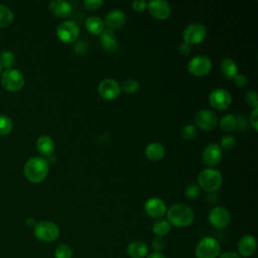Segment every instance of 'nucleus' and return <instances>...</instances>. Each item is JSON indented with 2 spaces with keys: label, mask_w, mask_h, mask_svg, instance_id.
Returning a JSON list of instances; mask_svg holds the SVG:
<instances>
[{
  "label": "nucleus",
  "mask_w": 258,
  "mask_h": 258,
  "mask_svg": "<svg viewBox=\"0 0 258 258\" xmlns=\"http://www.w3.org/2000/svg\"><path fill=\"white\" fill-rule=\"evenodd\" d=\"M49 170V164L47 160L40 156H34L29 158L23 168L25 177L31 182H40L42 181Z\"/></svg>",
  "instance_id": "obj_1"
},
{
  "label": "nucleus",
  "mask_w": 258,
  "mask_h": 258,
  "mask_svg": "<svg viewBox=\"0 0 258 258\" xmlns=\"http://www.w3.org/2000/svg\"><path fill=\"white\" fill-rule=\"evenodd\" d=\"M167 221L169 224L183 228L189 226L195 219L194 211L184 204H174L166 211Z\"/></svg>",
  "instance_id": "obj_2"
},
{
  "label": "nucleus",
  "mask_w": 258,
  "mask_h": 258,
  "mask_svg": "<svg viewBox=\"0 0 258 258\" xmlns=\"http://www.w3.org/2000/svg\"><path fill=\"white\" fill-rule=\"evenodd\" d=\"M223 178L221 172L213 167H207L200 171L198 175V184L201 188L213 192L222 185Z\"/></svg>",
  "instance_id": "obj_3"
},
{
  "label": "nucleus",
  "mask_w": 258,
  "mask_h": 258,
  "mask_svg": "<svg viewBox=\"0 0 258 258\" xmlns=\"http://www.w3.org/2000/svg\"><path fill=\"white\" fill-rule=\"evenodd\" d=\"M34 235L41 242H52L59 236V228L50 221H40L34 226Z\"/></svg>",
  "instance_id": "obj_4"
},
{
  "label": "nucleus",
  "mask_w": 258,
  "mask_h": 258,
  "mask_svg": "<svg viewBox=\"0 0 258 258\" xmlns=\"http://www.w3.org/2000/svg\"><path fill=\"white\" fill-rule=\"evenodd\" d=\"M221 246L217 239L205 237L198 243L195 253L197 258H217L220 255Z\"/></svg>",
  "instance_id": "obj_5"
},
{
  "label": "nucleus",
  "mask_w": 258,
  "mask_h": 258,
  "mask_svg": "<svg viewBox=\"0 0 258 258\" xmlns=\"http://www.w3.org/2000/svg\"><path fill=\"white\" fill-rule=\"evenodd\" d=\"M1 84L3 88L9 92H18L24 87L25 79L18 70L9 69L2 74Z\"/></svg>",
  "instance_id": "obj_6"
},
{
  "label": "nucleus",
  "mask_w": 258,
  "mask_h": 258,
  "mask_svg": "<svg viewBox=\"0 0 258 258\" xmlns=\"http://www.w3.org/2000/svg\"><path fill=\"white\" fill-rule=\"evenodd\" d=\"M207 35V29L204 24L199 22L189 23L182 32L183 41L189 45L202 42Z\"/></svg>",
  "instance_id": "obj_7"
},
{
  "label": "nucleus",
  "mask_w": 258,
  "mask_h": 258,
  "mask_svg": "<svg viewBox=\"0 0 258 258\" xmlns=\"http://www.w3.org/2000/svg\"><path fill=\"white\" fill-rule=\"evenodd\" d=\"M212 60L210 57L204 54H199L190 58L187 63L188 72L197 77H202L210 73L212 70Z\"/></svg>",
  "instance_id": "obj_8"
},
{
  "label": "nucleus",
  "mask_w": 258,
  "mask_h": 258,
  "mask_svg": "<svg viewBox=\"0 0 258 258\" xmlns=\"http://www.w3.org/2000/svg\"><path fill=\"white\" fill-rule=\"evenodd\" d=\"M210 224L216 229H224L231 222V214L228 209L222 206L213 208L208 216Z\"/></svg>",
  "instance_id": "obj_9"
},
{
  "label": "nucleus",
  "mask_w": 258,
  "mask_h": 258,
  "mask_svg": "<svg viewBox=\"0 0 258 258\" xmlns=\"http://www.w3.org/2000/svg\"><path fill=\"white\" fill-rule=\"evenodd\" d=\"M80 33L79 26L77 23L71 20H64L56 27V35L63 42L75 41Z\"/></svg>",
  "instance_id": "obj_10"
},
{
  "label": "nucleus",
  "mask_w": 258,
  "mask_h": 258,
  "mask_svg": "<svg viewBox=\"0 0 258 258\" xmlns=\"http://www.w3.org/2000/svg\"><path fill=\"white\" fill-rule=\"evenodd\" d=\"M209 102L214 108L218 110H224L231 105L232 96L226 89L216 88L210 93Z\"/></svg>",
  "instance_id": "obj_11"
},
{
  "label": "nucleus",
  "mask_w": 258,
  "mask_h": 258,
  "mask_svg": "<svg viewBox=\"0 0 258 258\" xmlns=\"http://www.w3.org/2000/svg\"><path fill=\"white\" fill-rule=\"evenodd\" d=\"M98 92L102 98L106 100H114L120 95L121 86L115 79L107 78L100 82Z\"/></svg>",
  "instance_id": "obj_12"
},
{
  "label": "nucleus",
  "mask_w": 258,
  "mask_h": 258,
  "mask_svg": "<svg viewBox=\"0 0 258 258\" xmlns=\"http://www.w3.org/2000/svg\"><path fill=\"white\" fill-rule=\"evenodd\" d=\"M195 123L199 128L203 130H213L218 124V117L213 111L209 109H203L196 114Z\"/></svg>",
  "instance_id": "obj_13"
},
{
  "label": "nucleus",
  "mask_w": 258,
  "mask_h": 258,
  "mask_svg": "<svg viewBox=\"0 0 258 258\" xmlns=\"http://www.w3.org/2000/svg\"><path fill=\"white\" fill-rule=\"evenodd\" d=\"M202 158L205 164L209 166H215L219 164L223 158V151L220 145L216 143L208 144L202 153Z\"/></svg>",
  "instance_id": "obj_14"
},
{
  "label": "nucleus",
  "mask_w": 258,
  "mask_h": 258,
  "mask_svg": "<svg viewBox=\"0 0 258 258\" xmlns=\"http://www.w3.org/2000/svg\"><path fill=\"white\" fill-rule=\"evenodd\" d=\"M144 210L149 217L160 219L166 213V205L161 199L153 197L145 202Z\"/></svg>",
  "instance_id": "obj_15"
},
{
  "label": "nucleus",
  "mask_w": 258,
  "mask_h": 258,
  "mask_svg": "<svg viewBox=\"0 0 258 258\" xmlns=\"http://www.w3.org/2000/svg\"><path fill=\"white\" fill-rule=\"evenodd\" d=\"M150 14L157 19H165L170 15L171 8L166 0H151L147 3Z\"/></svg>",
  "instance_id": "obj_16"
},
{
  "label": "nucleus",
  "mask_w": 258,
  "mask_h": 258,
  "mask_svg": "<svg viewBox=\"0 0 258 258\" xmlns=\"http://www.w3.org/2000/svg\"><path fill=\"white\" fill-rule=\"evenodd\" d=\"M238 255L241 257H249L256 251V239L252 235L242 236L237 244Z\"/></svg>",
  "instance_id": "obj_17"
},
{
  "label": "nucleus",
  "mask_w": 258,
  "mask_h": 258,
  "mask_svg": "<svg viewBox=\"0 0 258 258\" xmlns=\"http://www.w3.org/2000/svg\"><path fill=\"white\" fill-rule=\"evenodd\" d=\"M126 21L125 13L120 9H112L110 10L106 16L104 23L108 26L109 29H118L121 28Z\"/></svg>",
  "instance_id": "obj_18"
},
{
  "label": "nucleus",
  "mask_w": 258,
  "mask_h": 258,
  "mask_svg": "<svg viewBox=\"0 0 258 258\" xmlns=\"http://www.w3.org/2000/svg\"><path fill=\"white\" fill-rule=\"evenodd\" d=\"M49 10L57 17H68L73 11L71 2L64 0H52L49 2Z\"/></svg>",
  "instance_id": "obj_19"
},
{
  "label": "nucleus",
  "mask_w": 258,
  "mask_h": 258,
  "mask_svg": "<svg viewBox=\"0 0 258 258\" xmlns=\"http://www.w3.org/2000/svg\"><path fill=\"white\" fill-rule=\"evenodd\" d=\"M100 41L102 46L107 51L114 52L118 48V40L113 33V30L109 28H104V30L100 33Z\"/></svg>",
  "instance_id": "obj_20"
},
{
  "label": "nucleus",
  "mask_w": 258,
  "mask_h": 258,
  "mask_svg": "<svg viewBox=\"0 0 258 258\" xmlns=\"http://www.w3.org/2000/svg\"><path fill=\"white\" fill-rule=\"evenodd\" d=\"M37 151L43 156H50L54 150V141L48 135H41L36 140Z\"/></svg>",
  "instance_id": "obj_21"
},
{
  "label": "nucleus",
  "mask_w": 258,
  "mask_h": 258,
  "mask_svg": "<svg viewBox=\"0 0 258 258\" xmlns=\"http://www.w3.org/2000/svg\"><path fill=\"white\" fill-rule=\"evenodd\" d=\"M126 252L131 258H143L148 253V246L142 241H133L128 244Z\"/></svg>",
  "instance_id": "obj_22"
},
{
  "label": "nucleus",
  "mask_w": 258,
  "mask_h": 258,
  "mask_svg": "<svg viewBox=\"0 0 258 258\" xmlns=\"http://www.w3.org/2000/svg\"><path fill=\"white\" fill-rule=\"evenodd\" d=\"M165 149L159 142H150L145 147V155L151 161H158L163 158Z\"/></svg>",
  "instance_id": "obj_23"
},
{
  "label": "nucleus",
  "mask_w": 258,
  "mask_h": 258,
  "mask_svg": "<svg viewBox=\"0 0 258 258\" xmlns=\"http://www.w3.org/2000/svg\"><path fill=\"white\" fill-rule=\"evenodd\" d=\"M220 69L222 74L228 79H233L238 74L237 62L231 57H225L220 63Z\"/></svg>",
  "instance_id": "obj_24"
},
{
  "label": "nucleus",
  "mask_w": 258,
  "mask_h": 258,
  "mask_svg": "<svg viewBox=\"0 0 258 258\" xmlns=\"http://www.w3.org/2000/svg\"><path fill=\"white\" fill-rule=\"evenodd\" d=\"M85 24H86V28L92 34H100L105 28L104 20L97 15H92V16L88 17L86 19Z\"/></svg>",
  "instance_id": "obj_25"
},
{
  "label": "nucleus",
  "mask_w": 258,
  "mask_h": 258,
  "mask_svg": "<svg viewBox=\"0 0 258 258\" xmlns=\"http://www.w3.org/2000/svg\"><path fill=\"white\" fill-rule=\"evenodd\" d=\"M169 231H170V224L168 223L167 220L158 219L152 225V232L157 237H164L169 233Z\"/></svg>",
  "instance_id": "obj_26"
},
{
  "label": "nucleus",
  "mask_w": 258,
  "mask_h": 258,
  "mask_svg": "<svg viewBox=\"0 0 258 258\" xmlns=\"http://www.w3.org/2000/svg\"><path fill=\"white\" fill-rule=\"evenodd\" d=\"M237 123H236V116L232 114H227L222 117L220 120V128L224 132H232L236 129Z\"/></svg>",
  "instance_id": "obj_27"
},
{
  "label": "nucleus",
  "mask_w": 258,
  "mask_h": 258,
  "mask_svg": "<svg viewBox=\"0 0 258 258\" xmlns=\"http://www.w3.org/2000/svg\"><path fill=\"white\" fill-rule=\"evenodd\" d=\"M13 22V13L10 8L0 4V27H7Z\"/></svg>",
  "instance_id": "obj_28"
},
{
  "label": "nucleus",
  "mask_w": 258,
  "mask_h": 258,
  "mask_svg": "<svg viewBox=\"0 0 258 258\" xmlns=\"http://www.w3.org/2000/svg\"><path fill=\"white\" fill-rule=\"evenodd\" d=\"M73 249L68 244H60L54 250V258H72Z\"/></svg>",
  "instance_id": "obj_29"
},
{
  "label": "nucleus",
  "mask_w": 258,
  "mask_h": 258,
  "mask_svg": "<svg viewBox=\"0 0 258 258\" xmlns=\"http://www.w3.org/2000/svg\"><path fill=\"white\" fill-rule=\"evenodd\" d=\"M14 61H15V57L12 52L5 50L0 53V64L2 68L4 67L6 70L12 69Z\"/></svg>",
  "instance_id": "obj_30"
},
{
  "label": "nucleus",
  "mask_w": 258,
  "mask_h": 258,
  "mask_svg": "<svg viewBox=\"0 0 258 258\" xmlns=\"http://www.w3.org/2000/svg\"><path fill=\"white\" fill-rule=\"evenodd\" d=\"M139 87H140V84L137 80L135 79H127L125 80L123 83H122V86H121V89L126 92V93H129V94H132V93H135L139 90Z\"/></svg>",
  "instance_id": "obj_31"
},
{
  "label": "nucleus",
  "mask_w": 258,
  "mask_h": 258,
  "mask_svg": "<svg viewBox=\"0 0 258 258\" xmlns=\"http://www.w3.org/2000/svg\"><path fill=\"white\" fill-rule=\"evenodd\" d=\"M12 128H13L12 120L5 115H0V135L9 134Z\"/></svg>",
  "instance_id": "obj_32"
},
{
  "label": "nucleus",
  "mask_w": 258,
  "mask_h": 258,
  "mask_svg": "<svg viewBox=\"0 0 258 258\" xmlns=\"http://www.w3.org/2000/svg\"><path fill=\"white\" fill-rule=\"evenodd\" d=\"M180 134H181V137L185 140H191L194 138H196L197 134H198V129L196 127V125L194 124H187L185 126H183L181 128V131H180Z\"/></svg>",
  "instance_id": "obj_33"
},
{
  "label": "nucleus",
  "mask_w": 258,
  "mask_h": 258,
  "mask_svg": "<svg viewBox=\"0 0 258 258\" xmlns=\"http://www.w3.org/2000/svg\"><path fill=\"white\" fill-rule=\"evenodd\" d=\"M201 194V187L198 183L191 182L184 188V196L189 200L197 199Z\"/></svg>",
  "instance_id": "obj_34"
},
{
  "label": "nucleus",
  "mask_w": 258,
  "mask_h": 258,
  "mask_svg": "<svg viewBox=\"0 0 258 258\" xmlns=\"http://www.w3.org/2000/svg\"><path fill=\"white\" fill-rule=\"evenodd\" d=\"M236 145V139L232 135H225L221 138L220 141V147L224 148L226 150H230Z\"/></svg>",
  "instance_id": "obj_35"
},
{
  "label": "nucleus",
  "mask_w": 258,
  "mask_h": 258,
  "mask_svg": "<svg viewBox=\"0 0 258 258\" xmlns=\"http://www.w3.org/2000/svg\"><path fill=\"white\" fill-rule=\"evenodd\" d=\"M245 100L249 106L253 107L254 109L258 108V95L255 91L253 90L247 91L245 94Z\"/></svg>",
  "instance_id": "obj_36"
},
{
  "label": "nucleus",
  "mask_w": 258,
  "mask_h": 258,
  "mask_svg": "<svg viewBox=\"0 0 258 258\" xmlns=\"http://www.w3.org/2000/svg\"><path fill=\"white\" fill-rule=\"evenodd\" d=\"M165 240L163 237H157L155 236V238H153V240L151 241V246L154 250V252H160L165 248Z\"/></svg>",
  "instance_id": "obj_37"
},
{
  "label": "nucleus",
  "mask_w": 258,
  "mask_h": 258,
  "mask_svg": "<svg viewBox=\"0 0 258 258\" xmlns=\"http://www.w3.org/2000/svg\"><path fill=\"white\" fill-rule=\"evenodd\" d=\"M103 0H85L84 1V6L87 9L91 10H96L99 9L103 5Z\"/></svg>",
  "instance_id": "obj_38"
},
{
  "label": "nucleus",
  "mask_w": 258,
  "mask_h": 258,
  "mask_svg": "<svg viewBox=\"0 0 258 258\" xmlns=\"http://www.w3.org/2000/svg\"><path fill=\"white\" fill-rule=\"evenodd\" d=\"M132 8L134 11L142 12L147 8V2L145 0H134L132 2Z\"/></svg>",
  "instance_id": "obj_39"
},
{
  "label": "nucleus",
  "mask_w": 258,
  "mask_h": 258,
  "mask_svg": "<svg viewBox=\"0 0 258 258\" xmlns=\"http://www.w3.org/2000/svg\"><path fill=\"white\" fill-rule=\"evenodd\" d=\"M234 83L238 86V87H244L247 84V78L245 75L243 74H237L234 78H233Z\"/></svg>",
  "instance_id": "obj_40"
},
{
  "label": "nucleus",
  "mask_w": 258,
  "mask_h": 258,
  "mask_svg": "<svg viewBox=\"0 0 258 258\" xmlns=\"http://www.w3.org/2000/svg\"><path fill=\"white\" fill-rule=\"evenodd\" d=\"M236 123H237V126L236 128H239L240 130H244L247 126V120H246V117L242 114H239L236 116Z\"/></svg>",
  "instance_id": "obj_41"
},
{
  "label": "nucleus",
  "mask_w": 258,
  "mask_h": 258,
  "mask_svg": "<svg viewBox=\"0 0 258 258\" xmlns=\"http://www.w3.org/2000/svg\"><path fill=\"white\" fill-rule=\"evenodd\" d=\"M257 123H258V108L253 109L252 113L250 114V124L252 125L254 130H257Z\"/></svg>",
  "instance_id": "obj_42"
},
{
  "label": "nucleus",
  "mask_w": 258,
  "mask_h": 258,
  "mask_svg": "<svg viewBox=\"0 0 258 258\" xmlns=\"http://www.w3.org/2000/svg\"><path fill=\"white\" fill-rule=\"evenodd\" d=\"M75 50L78 53H84L87 50V43L83 40L79 41L76 45H75Z\"/></svg>",
  "instance_id": "obj_43"
},
{
  "label": "nucleus",
  "mask_w": 258,
  "mask_h": 258,
  "mask_svg": "<svg viewBox=\"0 0 258 258\" xmlns=\"http://www.w3.org/2000/svg\"><path fill=\"white\" fill-rule=\"evenodd\" d=\"M189 50H190V45L189 44H187L186 42H182L180 45H179V47H178V51L181 53V54H187L188 52H189Z\"/></svg>",
  "instance_id": "obj_44"
},
{
  "label": "nucleus",
  "mask_w": 258,
  "mask_h": 258,
  "mask_svg": "<svg viewBox=\"0 0 258 258\" xmlns=\"http://www.w3.org/2000/svg\"><path fill=\"white\" fill-rule=\"evenodd\" d=\"M218 258H241L238 253L236 252H233V251H229V252H225L221 255H219Z\"/></svg>",
  "instance_id": "obj_45"
},
{
  "label": "nucleus",
  "mask_w": 258,
  "mask_h": 258,
  "mask_svg": "<svg viewBox=\"0 0 258 258\" xmlns=\"http://www.w3.org/2000/svg\"><path fill=\"white\" fill-rule=\"evenodd\" d=\"M147 258H166L163 254H161L160 252H152L151 254H149L147 256Z\"/></svg>",
  "instance_id": "obj_46"
},
{
  "label": "nucleus",
  "mask_w": 258,
  "mask_h": 258,
  "mask_svg": "<svg viewBox=\"0 0 258 258\" xmlns=\"http://www.w3.org/2000/svg\"><path fill=\"white\" fill-rule=\"evenodd\" d=\"M26 224H27L28 226H35L36 222H35V220H34L33 218H27V219H26Z\"/></svg>",
  "instance_id": "obj_47"
},
{
  "label": "nucleus",
  "mask_w": 258,
  "mask_h": 258,
  "mask_svg": "<svg viewBox=\"0 0 258 258\" xmlns=\"http://www.w3.org/2000/svg\"><path fill=\"white\" fill-rule=\"evenodd\" d=\"M1 72H2V67H1V64H0V74H1Z\"/></svg>",
  "instance_id": "obj_48"
}]
</instances>
